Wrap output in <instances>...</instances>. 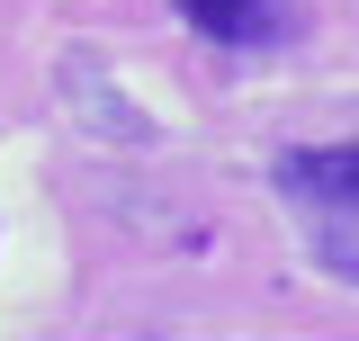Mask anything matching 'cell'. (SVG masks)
Segmentation results:
<instances>
[{
    "mask_svg": "<svg viewBox=\"0 0 359 341\" xmlns=\"http://www.w3.org/2000/svg\"><path fill=\"white\" fill-rule=\"evenodd\" d=\"M278 189L297 207H323V215L359 225V144H297V153H278Z\"/></svg>",
    "mask_w": 359,
    "mask_h": 341,
    "instance_id": "1",
    "label": "cell"
},
{
    "mask_svg": "<svg viewBox=\"0 0 359 341\" xmlns=\"http://www.w3.org/2000/svg\"><path fill=\"white\" fill-rule=\"evenodd\" d=\"M207 45H261L269 36V0H171Z\"/></svg>",
    "mask_w": 359,
    "mask_h": 341,
    "instance_id": "2",
    "label": "cell"
}]
</instances>
